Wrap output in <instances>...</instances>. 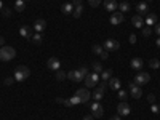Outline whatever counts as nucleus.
<instances>
[{
    "mask_svg": "<svg viewBox=\"0 0 160 120\" xmlns=\"http://www.w3.org/2000/svg\"><path fill=\"white\" fill-rule=\"evenodd\" d=\"M136 11H138V15L142 16V15H148V11H149V5L148 2H139L136 5Z\"/></svg>",
    "mask_w": 160,
    "mask_h": 120,
    "instance_id": "obj_14",
    "label": "nucleus"
},
{
    "mask_svg": "<svg viewBox=\"0 0 160 120\" xmlns=\"http://www.w3.org/2000/svg\"><path fill=\"white\" fill-rule=\"evenodd\" d=\"M31 38H32V43L34 45H42V42H43V35L40 34V32H35Z\"/></svg>",
    "mask_w": 160,
    "mask_h": 120,
    "instance_id": "obj_21",
    "label": "nucleus"
},
{
    "mask_svg": "<svg viewBox=\"0 0 160 120\" xmlns=\"http://www.w3.org/2000/svg\"><path fill=\"white\" fill-rule=\"evenodd\" d=\"M16 56V50L13 47H2L0 48V59H2L3 62H8L11 59H15Z\"/></svg>",
    "mask_w": 160,
    "mask_h": 120,
    "instance_id": "obj_2",
    "label": "nucleus"
},
{
    "mask_svg": "<svg viewBox=\"0 0 160 120\" xmlns=\"http://www.w3.org/2000/svg\"><path fill=\"white\" fill-rule=\"evenodd\" d=\"M55 77H56V80H59V82H61V80H64V78H68V72H62V71H56V74H55Z\"/></svg>",
    "mask_w": 160,
    "mask_h": 120,
    "instance_id": "obj_28",
    "label": "nucleus"
},
{
    "mask_svg": "<svg viewBox=\"0 0 160 120\" xmlns=\"http://www.w3.org/2000/svg\"><path fill=\"white\" fill-rule=\"evenodd\" d=\"M146 2H152V0H146Z\"/></svg>",
    "mask_w": 160,
    "mask_h": 120,
    "instance_id": "obj_51",
    "label": "nucleus"
},
{
    "mask_svg": "<svg viewBox=\"0 0 160 120\" xmlns=\"http://www.w3.org/2000/svg\"><path fill=\"white\" fill-rule=\"evenodd\" d=\"M151 34H152V29L149 28V26H146V28L142 26V35H144V37H149Z\"/></svg>",
    "mask_w": 160,
    "mask_h": 120,
    "instance_id": "obj_32",
    "label": "nucleus"
},
{
    "mask_svg": "<svg viewBox=\"0 0 160 120\" xmlns=\"http://www.w3.org/2000/svg\"><path fill=\"white\" fill-rule=\"evenodd\" d=\"M102 51H104V48L101 45H93V53H95V55H101Z\"/></svg>",
    "mask_w": 160,
    "mask_h": 120,
    "instance_id": "obj_31",
    "label": "nucleus"
},
{
    "mask_svg": "<svg viewBox=\"0 0 160 120\" xmlns=\"http://www.w3.org/2000/svg\"><path fill=\"white\" fill-rule=\"evenodd\" d=\"M88 3H90V5L93 7V8H96V7H98V5L101 3V0H88Z\"/></svg>",
    "mask_w": 160,
    "mask_h": 120,
    "instance_id": "obj_34",
    "label": "nucleus"
},
{
    "mask_svg": "<svg viewBox=\"0 0 160 120\" xmlns=\"http://www.w3.org/2000/svg\"><path fill=\"white\" fill-rule=\"evenodd\" d=\"M3 43H5V38H3L2 35H0V45H2V47H3Z\"/></svg>",
    "mask_w": 160,
    "mask_h": 120,
    "instance_id": "obj_48",
    "label": "nucleus"
},
{
    "mask_svg": "<svg viewBox=\"0 0 160 120\" xmlns=\"http://www.w3.org/2000/svg\"><path fill=\"white\" fill-rule=\"evenodd\" d=\"M26 2H28V0H26Z\"/></svg>",
    "mask_w": 160,
    "mask_h": 120,
    "instance_id": "obj_53",
    "label": "nucleus"
},
{
    "mask_svg": "<svg viewBox=\"0 0 160 120\" xmlns=\"http://www.w3.org/2000/svg\"><path fill=\"white\" fill-rule=\"evenodd\" d=\"M78 71H80V74H82V75H85V77L88 75V69L85 68V66H82V68H80Z\"/></svg>",
    "mask_w": 160,
    "mask_h": 120,
    "instance_id": "obj_38",
    "label": "nucleus"
},
{
    "mask_svg": "<svg viewBox=\"0 0 160 120\" xmlns=\"http://www.w3.org/2000/svg\"><path fill=\"white\" fill-rule=\"evenodd\" d=\"M108 56H109V51H106V50H104V51L101 53V55H99V58H101L102 61H106V59H108Z\"/></svg>",
    "mask_w": 160,
    "mask_h": 120,
    "instance_id": "obj_36",
    "label": "nucleus"
},
{
    "mask_svg": "<svg viewBox=\"0 0 160 120\" xmlns=\"http://www.w3.org/2000/svg\"><path fill=\"white\" fill-rule=\"evenodd\" d=\"M47 68L50 69V71H58L59 68H61V62H59V59L58 58H50L48 61H47Z\"/></svg>",
    "mask_w": 160,
    "mask_h": 120,
    "instance_id": "obj_11",
    "label": "nucleus"
},
{
    "mask_svg": "<svg viewBox=\"0 0 160 120\" xmlns=\"http://www.w3.org/2000/svg\"><path fill=\"white\" fill-rule=\"evenodd\" d=\"M102 96H104V91H102L101 88H96L95 91H93V99H95V101H99V102H101Z\"/></svg>",
    "mask_w": 160,
    "mask_h": 120,
    "instance_id": "obj_24",
    "label": "nucleus"
},
{
    "mask_svg": "<svg viewBox=\"0 0 160 120\" xmlns=\"http://www.w3.org/2000/svg\"><path fill=\"white\" fill-rule=\"evenodd\" d=\"M90 109H91V115L95 117V118H99L104 114V108H102V104L99 101H93L90 104Z\"/></svg>",
    "mask_w": 160,
    "mask_h": 120,
    "instance_id": "obj_4",
    "label": "nucleus"
},
{
    "mask_svg": "<svg viewBox=\"0 0 160 120\" xmlns=\"http://www.w3.org/2000/svg\"><path fill=\"white\" fill-rule=\"evenodd\" d=\"M72 5H74V8L80 7V5H82V0H72Z\"/></svg>",
    "mask_w": 160,
    "mask_h": 120,
    "instance_id": "obj_42",
    "label": "nucleus"
},
{
    "mask_svg": "<svg viewBox=\"0 0 160 120\" xmlns=\"http://www.w3.org/2000/svg\"><path fill=\"white\" fill-rule=\"evenodd\" d=\"M148 101H149V102H151V104H154V102H155V96H154V95H152V93H151V95H149V96H148Z\"/></svg>",
    "mask_w": 160,
    "mask_h": 120,
    "instance_id": "obj_40",
    "label": "nucleus"
},
{
    "mask_svg": "<svg viewBox=\"0 0 160 120\" xmlns=\"http://www.w3.org/2000/svg\"><path fill=\"white\" fill-rule=\"evenodd\" d=\"M82 13H83V7L80 5V7H75V8H74L72 15H74V18H80V16H82Z\"/></svg>",
    "mask_w": 160,
    "mask_h": 120,
    "instance_id": "obj_29",
    "label": "nucleus"
},
{
    "mask_svg": "<svg viewBox=\"0 0 160 120\" xmlns=\"http://www.w3.org/2000/svg\"><path fill=\"white\" fill-rule=\"evenodd\" d=\"M68 78L72 80V82H82L85 75L80 74V71H71V72H68Z\"/></svg>",
    "mask_w": 160,
    "mask_h": 120,
    "instance_id": "obj_12",
    "label": "nucleus"
},
{
    "mask_svg": "<svg viewBox=\"0 0 160 120\" xmlns=\"http://www.w3.org/2000/svg\"><path fill=\"white\" fill-rule=\"evenodd\" d=\"M29 75H31V71L28 66H18L15 69V75L13 77H15L16 82H24L26 78H29Z\"/></svg>",
    "mask_w": 160,
    "mask_h": 120,
    "instance_id": "obj_1",
    "label": "nucleus"
},
{
    "mask_svg": "<svg viewBox=\"0 0 160 120\" xmlns=\"http://www.w3.org/2000/svg\"><path fill=\"white\" fill-rule=\"evenodd\" d=\"M19 35L24 37V38H31L32 37V29L29 26H21L19 28Z\"/></svg>",
    "mask_w": 160,
    "mask_h": 120,
    "instance_id": "obj_16",
    "label": "nucleus"
},
{
    "mask_svg": "<svg viewBox=\"0 0 160 120\" xmlns=\"http://www.w3.org/2000/svg\"><path fill=\"white\" fill-rule=\"evenodd\" d=\"M26 3H28L26 0H16V2H15V10H16L18 13L24 11V10H26Z\"/></svg>",
    "mask_w": 160,
    "mask_h": 120,
    "instance_id": "obj_22",
    "label": "nucleus"
},
{
    "mask_svg": "<svg viewBox=\"0 0 160 120\" xmlns=\"http://www.w3.org/2000/svg\"><path fill=\"white\" fill-rule=\"evenodd\" d=\"M155 32H157V35H160V22L155 24Z\"/></svg>",
    "mask_w": 160,
    "mask_h": 120,
    "instance_id": "obj_45",
    "label": "nucleus"
},
{
    "mask_svg": "<svg viewBox=\"0 0 160 120\" xmlns=\"http://www.w3.org/2000/svg\"><path fill=\"white\" fill-rule=\"evenodd\" d=\"M93 71H95L96 74H101L104 69H102V64L99 62V61H96V62H93Z\"/></svg>",
    "mask_w": 160,
    "mask_h": 120,
    "instance_id": "obj_27",
    "label": "nucleus"
},
{
    "mask_svg": "<svg viewBox=\"0 0 160 120\" xmlns=\"http://www.w3.org/2000/svg\"><path fill=\"white\" fill-rule=\"evenodd\" d=\"M104 8L106 11H115L118 8V3H117V0H104Z\"/></svg>",
    "mask_w": 160,
    "mask_h": 120,
    "instance_id": "obj_13",
    "label": "nucleus"
},
{
    "mask_svg": "<svg viewBox=\"0 0 160 120\" xmlns=\"http://www.w3.org/2000/svg\"><path fill=\"white\" fill-rule=\"evenodd\" d=\"M62 104H64V106H68V108H71V106H72L71 99H66V101H62Z\"/></svg>",
    "mask_w": 160,
    "mask_h": 120,
    "instance_id": "obj_44",
    "label": "nucleus"
},
{
    "mask_svg": "<svg viewBox=\"0 0 160 120\" xmlns=\"http://www.w3.org/2000/svg\"><path fill=\"white\" fill-rule=\"evenodd\" d=\"M93 118H95L93 115H87V117H83V120H93Z\"/></svg>",
    "mask_w": 160,
    "mask_h": 120,
    "instance_id": "obj_47",
    "label": "nucleus"
},
{
    "mask_svg": "<svg viewBox=\"0 0 160 120\" xmlns=\"http://www.w3.org/2000/svg\"><path fill=\"white\" fill-rule=\"evenodd\" d=\"M2 10H3V15L5 16H11V10L10 8H2Z\"/></svg>",
    "mask_w": 160,
    "mask_h": 120,
    "instance_id": "obj_41",
    "label": "nucleus"
},
{
    "mask_svg": "<svg viewBox=\"0 0 160 120\" xmlns=\"http://www.w3.org/2000/svg\"><path fill=\"white\" fill-rule=\"evenodd\" d=\"M127 96H128V93H127L125 90H122V88H120V90H118V98L122 99V101H125V99H127Z\"/></svg>",
    "mask_w": 160,
    "mask_h": 120,
    "instance_id": "obj_33",
    "label": "nucleus"
},
{
    "mask_svg": "<svg viewBox=\"0 0 160 120\" xmlns=\"http://www.w3.org/2000/svg\"><path fill=\"white\" fill-rule=\"evenodd\" d=\"M131 24L135 26V28H141L142 29V24H144V19H142V16H139V15H136V16H133L131 18Z\"/></svg>",
    "mask_w": 160,
    "mask_h": 120,
    "instance_id": "obj_20",
    "label": "nucleus"
},
{
    "mask_svg": "<svg viewBox=\"0 0 160 120\" xmlns=\"http://www.w3.org/2000/svg\"><path fill=\"white\" fill-rule=\"evenodd\" d=\"M111 24L112 26H118L120 22H123L125 21V16H123V13L122 11H118V13H112V16H111Z\"/></svg>",
    "mask_w": 160,
    "mask_h": 120,
    "instance_id": "obj_10",
    "label": "nucleus"
},
{
    "mask_svg": "<svg viewBox=\"0 0 160 120\" xmlns=\"http://www.w3.org/2000/svg\"><path fill=\"white\" fill-rule=\"evenodd\" d=\"M45 28H47V21H45V19H37L35 24H34V29H35L37 32H40V34L43 32Z\"/></svg>",
    "mask_w": 160,
    "mask_h": 120,
    "instance_id": "obj_17",
    "label": "nucleus"
},
{
    "mask_svg": "<svg viewBox=\"0 0 160 120\" xmlns=\"http://www.w3.org/2000/svg\"><path fill=\"white\" fill-rule=\"evenodd\" d=\"M61 11L64 13V15H71V13H74V5L72 3H62Z\"/></svg>",
    "mask_w": 160,
    "mask_h": 120,
    "instance_id": "obj_23",
    "label": "nucleus"
},
{
    "mask_svg": "<svg viewBox=\"0 0 160 120\" xmlns=\"http://www.w3.org/2000/svg\"><path fill=\"white\" fill-rule=\"evenodd\" d=\"M149 66H151V69H158L160 68V61L158 59H151L149 61Z\"/></svg>",
    "mask_w": 160,
    "mask_h": 120,
    "instance_id": "obj_30",
    "label": "nucleus"
},
{
    "mask_svg": "<svg viewBox=\"0 0 160 120\" xmlns=\"http://www.w3.org/2000/svg\"><path fill=\"white\" fill-rule=\"evenodd\" d=\"M128 42H130V43H136V35L131 34V35L128 37Z\"/></svg>",
    "mask_w": 160,
    "mask_h": 120,
    "instance_id": "obj_39",
    "label": "nucleus"
},
{
    "mask_svg": "<svg viewBox=\"0 0 160 120\" xmlns=\"http://www.w3.org/2000/svg\"><path fill=\"white\" fill-rule=\"evenodd\" d=\"M120 87H122L120 80H118V78H115V77H111V80H109V88H111V90L118 91V90H120Z\"/></svg>",
    "mask_w": 160,
    "mask_h": 120,
    "instance_id": "obj_19",
    "label": "nucleus"
},
{
    "mask_svg": "<svg viewBox=\"0 0 160 120\" xmlns=\"http://www.w3.org/2000/svg\"><path fill=\"white\" fill-rule=\"evenodd\" d=\"M13 82H15V77H8V78H5V85H7V87L13 85Z\"/></svg>",
    "mask_w": 160,
    "mask_h": 120,
    "instance_id": "obj_35",
    "label": "nucleus"
},
{
    "mask_svg": "<svg viewBox=\"0 0 160 120\" xmlns=\"http://www.w3.org/2000/svg\"><path fill=\"white\" fill-rule=\"evenodd\" d=\"M71 102H72V106H74V104H80V98L75 95V96H72V98H71Z\"/></svg>",
    "mask_w": 160,
    "mask_h": 120,
    "instance_id": "obj_37",
    "label": "nucleus"
},
{
    "mask_svg": "<svg viewBox=\"0 0 160 120\" xmlns=\"http://www.w3.org/2000/svg\"><path fill=\"white\" fill-rule=\"evenodd\" d=\"M75 95L80 98V102L82 104H85V102H88V99H91V93L88 88H78Z\"/></svg>",
    "mask_w": 160,
    "mask_h": 120,
    "instance_id": "obj_7",
    "label": "nucleus"
},
{
    "mask_svg": "<svg viewBox=\"0 0 160 120\" xmlns=\"http://www.w3.org/2000/svg\"><path fill=\"white\" fill-rule=\"evenodd\" d=\"M118 10L122 11V13H127V11H130V10H131V7H130V3H128V2H122V3H118Z\"/></svg>",
    "mask_w": 160,
    "mask_h": 120,
    "instance_id": "obj_26",
    "label": "nucleus"
},
{
    "mask_svg": "<svg viewBox=\"0 0 160 120\" xmlns=\"http://www.w3.org/2000/svg\"><path fill=\"white\" fill-rule=\"evenodd\" d=\"M128 87H130V93H131V96L135 98V99H139V98L142 96V90H141V87H139V85H136L135 82H130V83H128Z\"/></svg>",
    "mask_w": 160,
    "mask_h": 120,
    "instance_id": "obj_8",
    "label": "nucleus"
},
{
    "mask_svg": "<svg viewBox=\"0 0 160 120\" xmlns=\"http://www.w3.org/2000/svg\"><path fill=\"white\" fill-rule=\"evenodd\" d=\"M123 2H128V0H123Z\"/></svg>",
    "mask_w": 160,
    "mask_h": 120,
    "instance_id": "obj_52",
    "label": "nucleus"
},
{
    "mask_svg": "<svg viewBox=\"0 0 160 120\" xmlns=\"http://www.w3.org/2000/svg\"><path fill=\"white\" fill-rule=\"evenodd\" d=\"M106 51H117L118 48H120V43L117 42V40H114V38H108L104 42V47H102Z\"/></svg>",
    "mask_w": 160,
    "mask_h": 120,
    "instance_id": "obj_9",
    "label": "nucleus"
},
{
    "mask_svg": "<svg viewBox=\"0 0 160 120\" xmlns=\"http://www.w3.org/2000/svg\"><path fill=\"white\" fill-rule=\"evenodd\" d=\"M149 80H151V75L148 74V72H142V71H138L136 74H135V82L136 85H139V87H142V85H146V83H149Z\"/></svg>",
    "mask_w": 160,
    "mask_h": 120,
    "instance_id": "obj_3",
    "label": "nucleus"
},
{
    "mask_svg": "<svg viewBox=\"0 0 160 120\" xmlns=\"http://www.w3.org/2000/svg\"><path fill=\"white\" fill-rule=\"evenodd\" d=\"M2 8H3V7H2V2H0V10H2Z\"/></svg>",
    "mask_w": 160,
    "mask_h": 120,
    "instance_id": "obj_50",
    "label": "nucleus"
},
{
    "mask_svg": "<svg viewBox=\"0 0 160 120\" xmlns=\"http://www.w3.org/2000/svg\"><path fill=\"white\" fill-rule=\"evenodd\" d=\"M155 45H157V47H158V48H160V37H158V38H157V40H155Z\"/></svg>",
    "mask_w": 160,
    "mask_h": 120,
    "instance_id": "obj_49",
    "label": "nucleus"
},
{
    "mask_svg": "<svg viewBox=\"0 0 160 120\" xmlns=\"http://www.w3.org/2000/svg\"><path fill=\"white\" fill-rule=\"evenodd\" d=\"M83 80H85V87L87 88H93V87H96L98 82H99V74H96V72L88 74Z\"/></svg>",
    "mask_w": 160,
    "mask_h": 120,
    "instance_id": "obj_5",
    "label": "nucleus"
},
{
    "mask_svg": "<svg viewBox=\"0 0 160 120\" xmlns=\"http://www.w3.org/2000/svg\"><path fill=\"white\" fill-rule=\"evenodd\" d=\"M130 112H131V108L128 106V102L127 101H120L118 106H117V114L120 117H127V115H130Z\"/></svg>",
    "mask_w": 160,
    "mask_h": 120,
    "instance_id": "obj_6",
    "label": "nucleus"
},
{
    "mask_svg": "<svg viewBox=\"0 0 160 120\" xmlns=\"http://www.w3.org/2000/svg\"><path fill=\"white\" fill-rule=\"evenodd\" d=\"M157 24V15L155 13H148V18H146V26H149V28H152V26Z\"/></svg>",
    "mask_w": 160,
    "mask_h": 120,
    "instance_id": "obj_18",
    "label": "nucleus"
},
{
    "mask_svg": "<svg viewBox=\"0 0 160 120\" xmlns=\"http://www.w3.org/2000/svg\"><path fill=\"white\" fill-rule=\"evenodd\" d=\"M111 77H112V69H108V71H102L101 74H99V78L101 80H111Z\"/></svg>",
    "mask_w": 160,
    "mask_h": 120,
    "instance_id": "obj_25",
    "label": "nucleus"
},
{
    "mask_svg": "<svg viewBox=\"0 0 160 120\" xmlns=\"http://www.w3.org/2000/svg\"><path fill=\"white\" fill-rule=\"evenodd\" d=\"M152 112L154 114H158L160 112V108H158V106H155V104H152Z\"/></svg>",
    "mask_w": 160,
    "mask_h": 120,
    "instance_id": "obj_43",
    "label": "nucleus"
},
{
    "mask_svg": "<svg viewBox=\"0 0 160 120\" xmlns=\"http://www.w3.org/2000/svg\"><path fill=\"white\" fill-rule=\"evenodd\" d=\"M130 66H131V69H135V71L138 72V71H141V69H142L144 61H142L141 58H133V59H131V62H130Z\"/></svg>",
    "mask_w": 160,
    "mask_h": 120,
    "instance_id": "obj_15",
    "label": "nucleus"
},
{
    "mask_svg": "<svg viewBox=\"0 0 160 120\" xmlns=\"http://www.w3.org/2000/svg\"><path fill=\"white\" fill-rule=\"evenodd\" d=\"M111 120H122V117H120L118 114H115V115H112V117H111Z\"/></svg>",
    "mask_w": 160,
    "mask_h": 120,
    "instance_id": "obj_46",
    "label": "nucleus"
}]
</instances>
